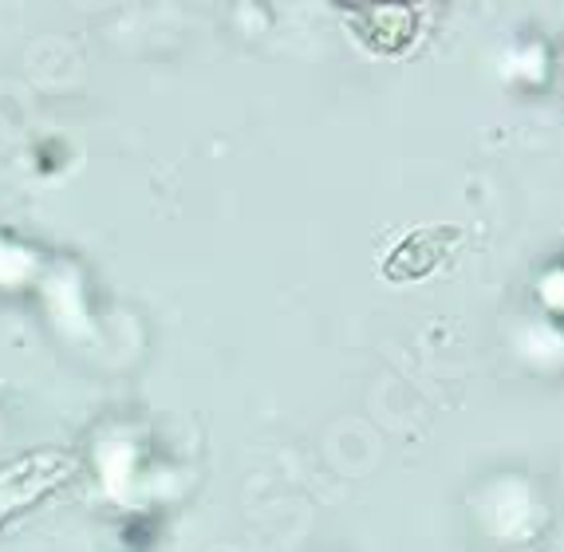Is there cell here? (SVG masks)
I'll return each instance as SVG.
<instances>
[{
  "label": "cell",
  "mask_w": 564,
  "mask_h": 552,
  "mask_svg": "<svg viewBox=\"0 0 564 552\" xmlns=\"http://www.w3.org/2000/svg\"><path fill=\"white\" fill-rule=\"evenodd\" d=\"M76 469V454H67V450H36V454H24L17 462H4L0 466V524H4V517L20 513L52 489H59Z\"/></svg>",
  "instance_id": "obj_1"
}]
</instances>
